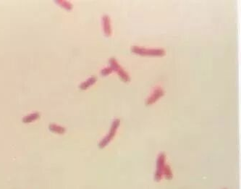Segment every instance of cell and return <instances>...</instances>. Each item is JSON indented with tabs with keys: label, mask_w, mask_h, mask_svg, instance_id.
Instances as JSON below:
<instances>
[{
	"label": "cell",
	"mask_w": 241,
	"mask_h": 189,
	"mask_svg": "<svg viewBox=\"0 0 241 189\" xmlns=\"http://www.w3.org/2000/svg\"><path fill=\"white\" fill-rule=\"evenodd\" d=\"M163 176H164V177L167 179V180H171L173 177V173H172V171L171 170V168L169 167L168 164H166L164 170V173H163Z\"/></svg>",
	"instance_id": "obj_11"
},
{
	"label": "cell",
	"mask_w": 241,
	"mask_h": 189,
	"mask_svg": "<svg viewBox=\"0 0 241 189\" xmlns=\"http://www.w3.org/2000/svg\"><path fill=\"white\" fill-rule=\"evenodd\" d=\"M55 3L66 10H71L73 8V4L67 0H56L55 1Z\"/></svg>",
	"instance_id": "obj_10"
},
{
	"label": "cell",
	"mask_w": 241,
	"mask_h": 189,
	"mask_svg": "<svg viewBox=\"0 0 241 189\" xmlns=\"http://www.w3.org/2000/svg\"><path fill=\"white\" fill-rule=\"evenodd\" d=\"M49 129L52 133L56 134H64L66 132V127L56 124V123H50L49 125Z\"/></svg>",
	"instance_id": "obj_8"
},
{
	"label": "cell",
	"mask_w": 241,
	"mask_h": 189,
	"mask_svg": "<svg viewBox=\"0 0 241 189\" xmlns=\"http://www.w3.org/2000/svg\"><path fill=\"white\" fill-rule=\"evenodd\" d=\"M131 51L133 53L138 54L142 56H158L162 57L165 55L166 52L164 49H148L144 47H140L138 46H133L131 47Z\"/></svg>",
	"instance_id": "obj_1"
},
{
	"label": "cell",
	"mask_w": 241,
	"mask_h": 189,
	"mask_svg": "<svg viewBox=\"0 0 241 189\" xmlns=\"http://www.w3.org/2000/svg\"><path fill=\"white\" fill-rule=\"evenodd\" d=\"M109 62H110V67L113 69V71L117 72L122 81L124 82H128V81H130V77L128 73L119 65L118 62L117 61L114 57L110 58Z\"/></svg>",
	"instance_id": "obj_4"
},
{
	"label": "cell",
	"mask_w": 241,
	"mask_h": 189,
	"mask_svg": "<svg viewBox=\"0 0 241 189\" xmlns=\"http://www.w3.org/2000/svg\"><path fill=\"white\" fill-rule=\"evenodd\" d=\"M164 91L162 88H160V87H157V88H156L153 90V93H151V95L146 99V105H151V104H152L153 103H155L162 96H164Z\"/></svg>",
	"instance_id": "obj_5"
},
{
	"label": "cell",
	"mask_w": 241,
	"mask_h": 189,
	"mask_svg": "<svg viewBox=\"0 0 241 189\" xmlns=\"http://www.w3.org/2000/svg\"><path fill=\"white\" fill-rule=\"evenodd\" d=\"M39 118H40V113L38 112H33L31 114H28L24 116L22 118V123H33L34 121L37 120Z\"/></svg>",
	"instance_id": "obj_9"
},
{
	"label": "cell",
	"mask_w": 241,
	"mask_h": 189,
	"mask_svg": "<svg viewBox=\"0 0 241 189\" xmlns=\"http://www.w3.org/2000/svg\"><path fill=\"white\" fill-rule=\"evenodd\" d=\"M97 81V77L96 76H91L88 79H86L85 81L82 82L81 84L79 85V88L81 90H85L88 88L89 87H91L92 85H94Z\"/></svg>",
	"instance_id": "obj_7"
},
{
	"label": "cell",
	"mask_w": 241,
	"mask_h": 189,
	"mask_svg": "<svg viewBox=\"0 0 241 189\" xmlns=\"http://www.w3.org/2000/svg\"><path fill=\"white\" fill-rule=\"evenodd\" d=\"M119 124H120V120L119 119L117 118V119L114 120L112 124V126H111V128H110V131H109V133L99 143V148L103 149V148H104L105 146H107L111 142V141L114 138V136L116 135V132L117 129H118V127H119Z\"/></svg>",
	"instance_id": "obj_2"
},
{
	"label": "cell",
	"mask_w": 241,
	"mask_h": 189,
	"mask_svg": "<svg viewBox=\"0 0 241 189\" xmlns=\"http://www.w3.org/2000/svg\"><path fill=\"white\" fill-rule=\"evenodd\" d=\"M102 26L104 35L110 36L112 34V27H111V20L108 15H104L102 17Z\"/></svg>",
	"instance_id": "obj_6"
},
{
	"label": "cell",
	"mask_w": 241,
	"mask_h": 189,
	"mask_svg": "<svg viewBox=\"0 0 241 189\" xmlns=\"http://www.w3.org/2000/svg\"><path fill=\"white\" fill-rule=\"evenodd\" d=\"M113 72V69L111 67H107V68H104L101 70V74L103 76L105 75H108L110 73H112Z\"/></svg>",
	"instance_id": "obj_12"
},
{
	"label": "cell",
	"mask_w": 241,
	"mask_h": 189,
	"mask_svg": "<svg viewBox=\"0 0 241 189\" xmlns=\"http://www.w3.org/2000/svg\"><path fill=\"white\" fill-rule=\"evenodd\" d=\"M166 166V154L162 152L160 153L157 160V169L155 172V180L157 182H159L163 178V173H164V170Z\"/></svg>",
	"instance_id": "obj_3"
}]
</instances>
